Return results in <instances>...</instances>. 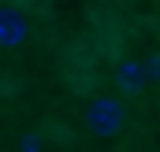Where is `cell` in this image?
Masks as SVG:
<instances>
[{"label": "cell", "instance_id": "6da1fadb", "mask_svg": "<svg viewBox=\"0 0 160 152\" xmlns=\"http://www.w3.org/2000/svg\"><path fill=\"white\" fill-rule=\"evenodd\" d=\"M127 126V104L112 93H101L86 104V130L97 137H116Z\"/></svg>", "mask_w": 160, "mask_h": 152}, {"label": "cell", "instance_id": "7a4b0ae2", "mask_svg": "<svg viewBox=\"0 0 160 152\" xmlns=\"http://www.w3.org/2000/svg\"><path fill=\"white\" fill-rule=\"evenodd\" d=\"M26 37H30V19L19 7L0 4V48H19Z\"/></svg>", "mask_w": 160, "mask_h": 152}, {"label": "cell", "instance_id": "3957f363", "mask_svg": "<svg viewBox=\"0 0 160 152\" xmlns=\"http://www.w3.org/2000/svg\"><path fill=\"white\" fill-rule=\"evenodd\" d=\"M116 85L127 97H138L145 85H149V71H145V59H119L116 67Z\"/></svg>", "mask_w": 160, "mask_h": 152}, {"label": "cell", "instance_id": "277c9868", "mask_svg": "<svg viewBox=\"0 0 160 152\" xmlns=\"http://www.w3.org/2000/svg\"><path fill=\"white\" fill-rule=\"evenodd\" d=\"M19 149H22V152H41V137H38V134H26Z\"/></svg>", "mask_w": 160, "mask_h": 152}, {"label": "cell", "instance_id": "5b68a950", "mask_svg": "<svg viewBox=\"0 0 160 152\" xmlns=\"http://www.w3.org/2000/svg\"><path fill=\"white\" fill-rule=\"evenodd\" d=\"M145 71H149V82H160V56H149L145 59Z\"/></svg>", "mask_w": 160, "mask_h": 152}]
</instances>
